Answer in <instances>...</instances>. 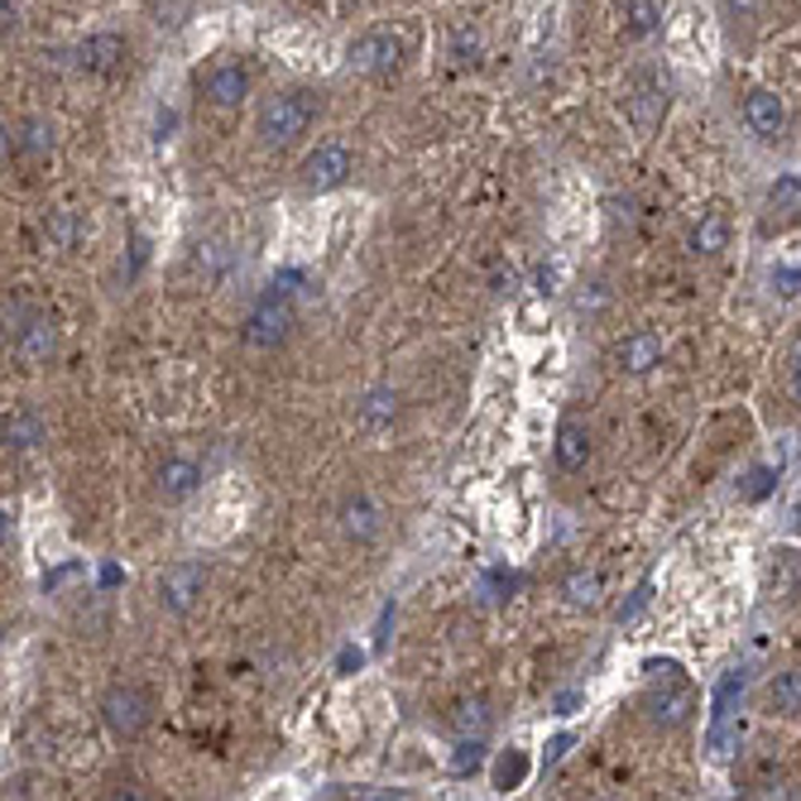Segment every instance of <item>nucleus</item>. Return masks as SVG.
I'll list each match as a JSON object with an SVG mask.
<instances>
[{
    "label": "nucleus",
    "instance_id": "1",
    "mask_svg": "<svg viewBox=\"0 0 801 801\" xmlns=\"http://www.w3.org/2000/svg\"><path fill=\"white\" fill-rule=\"evenodd\" d=\"M317 121V96L302 92V86H288V92H274L269 101H259L255 111V135L265 150H288L312 130Z\"/></svg>",
    "mask_w": 801,
    "mask_h": 801
},
{
    "label": "nucleus",
    "instance_id": "2",
    "mask_svg": "<svg viewBox=\"0 0 801 801\" xmlns=\"http://www.w3.org/2000/svg\"><path fill=\"white\" fill-rule=\"evenodd\" d=\"M744 691H749L744 667H730V672L716 681V691H710V730H706L710 763H730L739 753V735H744V725H739V706H744Z\"/></svg>",
    "mask_w": 801,
    "mask_h": 801
},
{
    "label": "nucleus",
    "instance_id": "3",
    "mask_svg": "<svg viewBox=\"0 0 801 801\" xmlns=\"http://www.w3.org/2000/svg\"><path fill=\"white\" fill-rule=\"evenodd\" d=\"M667 106H672V78L658 68V63H644L634 68L629 86H624V111H629V121L638 135H653L663 121H667Z\"/></svg>",
    "mask_w": 801,
    "mask_h": 801
},
{
    "label": "nucleus",
    "instance_id": "4",
    "mask_svg": "<svg viewBox=\"0 0 801 801\" xmlns=\"http://www.w3.org/2000/svg\"><path fill=\"white\" fill-rule=\"evenodd\" d=\"M6 327H10V351H14V360H20L24 370H39V366H49V360H53L58 327H53L49 312L14 302V312L6 308Z\"/></svg>",
    "mask_w": 801,
    "mask_h": 801
},
{
    "label": "nucleus",
    "instance_id": "5",
    "mask_svg": "<svg viewBox=\"0 0 801 801\" xmlns=\"http://www.w3.org/2000/svg\"><path fill=\"white\" fill-rule=\"evenodd\" d=\"M294 322H298L294 294H288L284 284H274V288H265V294L255 298V308H250V317H245L240 337H245V346H255V351H274V346L288 341Z\"/></svg>",
    "mask_w": 801,
    "mask_h": 801
},
{
    "label": "nucleus",
    "instance_id": "6",
    "mask_svg": "<svg viewBox=\"0 0 801 801\" xmlns=\"http://www.w3.org/2000/svg\"><path fill=\"white\" fill-rule=\"evenodd\" d=\"M403 63V43L389 29H366L346 43V68L360 72V78H394Z\"/></svg>",
    "mask_w": 801,
    "mask_h": 801
},
{
    "label": "nucleus",
    "instance_id": "7",
    "mask_svg": "<svg viewBox=\"0 0 801 801\" xmlns=\"http://www.w3.org/2000/svg\"><path fill=\"white\" fill-rule=\"evenodd\" d=\"M150 716H154L150 696H144L140 687H130V681L106 687V696H101V725H106L115 739H140L144 730H150Z\"/></svg>",
    "mask_w": 801,
    "mask_h": 801
},
{
    "label": "nucleus",
    "instance_id": "8",
    "mask_svg": "<svg viewBox=\"0 0 801 801\" xmlns=\"http://www.w3.org/2000/svg\"><path fill=\"white\" fill-rule=\"evenodd\" d=\"M207 562H197V557H183V562H173L164 576H158V605L168 609V615H193L197 600L207 595Z\"/></svg>",
    "mask_w": 801,
    "mask_h": 801
},
{
    "label": "nucleus",
    "instance_id": "9",
    "mask_svg": "<svg viewBox=\"0 0 801 801\" xmlns=\"http://www.w3.org/2000/svg\"><path fill=\"white\" fill-rule=\"evenodd\" d=\"M346 178H351V150L341 140H322L298 168L302 193H337V187H346Z\"/></svg>",
    "mask_w": 801,
    "mask_h": 801
},
{
    "label": "nucleus",
    "instance_id": "10",
    "mask_svg": "<svg viewBox=\"0 0 801 801\" xmlns=\"http://www.w3.org/2000/svg\"><path fill=\"white\" fill-rule=\"evenodd\" d=\"M202 96H207L216 111H236L240 101L250 96V68H245L240 58H222V63H212L207 78H202Z\"/></svg>",
    "mask_w": 801,
    "mask_h": 801
},
{
    "label": "nucleus",
    "instance_id": "11",
    "mask_svg": "<svg viewBox=\"0 0 801 801\" xmlns=\"http://www.w3.org/2000/svg\"><path fill=\"white\" fill-rule=\"evenodd\" d=\"M801 222V173H782V178L768 183L763 193V222L759 230L773 236V230H788Z\"/></svg>",
    "mask_w": 801,
    "mask_h": 801
},
{
    "label": "nucleus",
    "instance_id": "12",
    "mask_svg": "<svg viewBox=\"0 0 801 801\" xmlns=\"http://www.w3.org/2000/svg\"><path fill=\"white\" fill-rule=\"evenodd\" d=\"M341 533H346V543H360V547L384 533V518H380V509H374V500L366 490H356V494H346L341 500Z\"/></svg>",
    "mask_w": 801,
    "mask_h": 801
},
{
    "label": "nucleus",
    "instance_id": "13",
    "mask_svg": "<svg viewBox=\"0 0 801 801\" xmlns=\"http://www.w3.org/2000/svg\"><path fill=\"white\" fill-rule=\"evenodd\" d=\"M154 490H158V500H164V504L193 500V494L202 490V465L187 461V456H168V461L154 471Z\"/></svg>",
    "mask_w": 801,
    "mask_h": 801
},
{
    "label": "nucleus",
    "instance_id": "14",
    "mask_svg": "<svg viewBox=\"0 0 801 801\" xmlns=\"http://www.w3.org/2000/svg\"><path fill=\"white\" fill-rule=\"evenodd\" d=\"M744 121H749L753 135L773 144L782 130H788V101H782L778 92H763V86H759V92L744 96Z\"/></svg>",
    "mask_w": 801,
    "mask_h": 801
},
{
    "label": "nucleus",
    "instance_id": "15",
    "mask_svg": "<svg viewBox=\"0 0 801 801\" xmlns=\"http://www.w3.org/2000/svg\"><path fill=\"white\" fill-rule=\"evenodd\" d=\"M399 418V389L394 384H370L356 399V428L360 432H384Z\"/></svg>",
    "mask_w": 801,
    "mask_h": 801
},
{
    "label": "nucleus",
    "instance_id": "16",
    "mask_svg": "<svg viewBox=\"0 0 801 801\" xmlns=\"http://www.w3.org/2000/svg\"><path fill=\"white\" fill-rule=\"evenodd\" d=\"M78 68L82 72H96V78H111L115 68L125 63V39L121 34H92V39H82L78 43Z\"/></svg>",
    "mask_w": 801,
    "mask_h": 801
},
{
    "label": "nucleus",
    "instance_id": "17",
    "mask_svg": "<svg viewBox=\"0 0 801 801\" xmlns=\"http://www.w3.org/2000/svg\"><path fill=\"white\" fill-rule=\"evenodd\" d=\"M552 461H557V471H566V475L586 471V461H591V432H586V422H576V418L562 422L557 442H552Z\"/></svg>",
    "mask_w": 801,
    "mask_h": 801
},
{
    "label": "nucleus",
    "instance_id": "18",
    "mask_svg": "<svg viewBox=\"0 0 801 801\" xmlns=\"http://www.w3.org/2000/svg\"><path fill=\"white\" fill-rule=\"evenodd\" d=\"M691 706H696V696H691V687H681V681H677L672 691H653L648 701H644L653 730H677V725L691 716Z\"/></svg>",
    "mask_w": 801,
    "mask_h": 801
},
{
    "label": "nucleus",
    "instance_id": "19",
    "mask_svg": "<svg viewBox=\"0 0 801 801\" xmlns=\"http://www.w3.org/2000/svg\"><path fill=\"white\" fill-rule=\"evenodd\" d=\"M663 356H667V346H663L658 331H634V337H624V346H619V370L648 374V370H658Z\"/></svg>",
    "mask_w": 801,
    "mask_h": 801
},
{
    "label": "nucleus",
    "instance_id": "20",
    "mask_svg": "<svg viewBox=\"0 0 801 801\" xmlns=\"http://www.w3.org/2000/svg\"><path fill=\"white\" fill-rule=\"evenodd\" d=\"M730 216H720V212H706V216H696V226H691V236H687V245H691V255H725L730 250Z\"/></svg>",
    "mask_w": 801,
    "mask_h": 801
},
{
    "label": "nucleus",
    "instance_id": "21",
    "mask_svg": "<svg viewBox=\"0 0 801 801\" xmlns=\"http://www.w3.org/2000/svg\"><path fill=\"white\" fill-rule=\"evenodd\" d=\"M53 121H43V115H29V121L14 125V150H20L29 164H43V158L53 154Z\"/></svg>",
    "mask_w": 801,
    "mask_h": 801
},
{
    "label": "nucleus",
    "instance_id": "22",
    "mask_svg": "<svg viewBox=\"0 0 801 801\" xmlns=\"http://www.w3.org/2000/svg\"><path fill=\"white\" fill-rule=\"evenodd\" d=\"M43 442V418L34 413L29 403H20L14 413L6 418V446L10 451H29V446H39Z\"/></svg>",
    "mask_w": 801,
    "mask_h": 801
},
{
    "label": "nucleus",
    "instance_id": "23",
    "mask_svg": "<svg viewBox=\"0 0 801 801\" xmlns=\"http://www.w3.org/2000/svg\"><path fill=\"white\" fill-rule=\"evenodd\" d=\"M236 265H240V255H236V245H230V240H202V245H197V269H202V279L222 284Z\"/></svg>",
    "mask_w": 801,
    "mask_h": 801
},
{
    "label": "nucleus",
    "instance_id": "24",
    "mask_svg": "<svg viewBox=\"0 0 801 801\" xmlns=\"http://www.w3.org/2000/svg\"><path fill=\"white\" fill-rule=\"evenodd\" d=\"M490 782H494V792H518L523 782H528V753L504 749L500 759H494V768H490Z\"/></svg>",
    "mask_w": 801,
    "mask_h": 801
},
{
    "label": "nucleus",
    "instance_id": "25",
    "mask_svg": "<svg viewBox=\"0 0 801 801\" xmlns=\"http://www.w3.org/2000/svg\"><path fill=\"white\" fill-rule=\"evenodd\" d=\"M663 24V6L658 0H624V34L629 39H653Z\"/></svg>",
    "mask_w": 801,
    "mask_h": 801
},
{
    "label": "nucleus",
    "instance_id": "26",
    "mask_svg": "<svg viewBox=\"0 0 801 801\" xmlns=\"http://www.w3.org/2000/svg\"><path fill=\"white\" fill-rule=\"evenodd\" d=\"M768 706H773L778 716H801V672L768 677Z\"/></svg>",
    "mask_w": 801,
    "mask_h": 801
},
{
    "label": "nucleus",
    "instance_id": "27",
    "mask_svg": "<svg viewBox=\"0 0 801 801\" xmlns=\"http://www.w3.org/2000/svg\"><path fill=\"white\" fill-rule=\"evenodd\" d=\"M562 600L576 605V609H591L595 600H600V576L586 572V566H576V572L562 581Z\"/></svg>",
    "mask_w": 801,
    "mask_h": 801
},
{
    "label": "nucleus",
    "instance_id": "28",
    "mask_svg": "<svg viewBox=\"0 0 801 801\" xmlns=\"http://www.w3.org/2000/svg\"><path fill=\"white\" fill-rule=\"evenodd\" d=\"M43 236H49V245H58V250H72L82 236V222L72 212H49L43 216Z\"/></svg>",
    "mask_w": 801,
    "mask_h": 801
},
{
    "label": "nucleus",
    "instance_id": "29",
    "mask_svg": "<svg viewBox=\"0 0 801 801\" xmlns=\"http://www.w3.org/2000/svg\"><path fill=\"white\" fill-rule=\"evenodd\" d=\"M480 53H485L480 34L471 24H461L456 34H451V63H456V68H480Z\"/></svg>",
    "mask_w": 801,
    "mask_h": 801
},
{
    "label": "nucleus",
    "instance_id": "30",
    "mask_svg": "<svg viewBox=\"0 0 801 801\" xmlns=\"http://www.w3.org/2000/svg\"><path fill=\"white\" fill-rule=\"evenodd\" d=\"M773 288H778V298H797V294H801V250L778 255V265H773Z\"/></svg>",
    "mask_w": 801,
    "mask_h": 801
},
{
    "label": "nucleus",
    "instance_id": "31",
    "mask_svg": "<svg viewBox=\"0 0 801 801\" xmlns=\"http://www.w3.org/2000/svg\"><path fill=\"white\" fill-rule=\"evenodd\" d=\"M490 730V701H465L461 710H456V735L461 739H475V735H485Z\"/></svg>",
    "mask_w": 801,
    "mask_h": 801
},
{
    "label": "nucleus",
    "instance_id": "32",
    "mask_svg": "<svg viewBox=\"0 0 801 801\" xmlns=\"http://www.w3.org/2000/svg\"><path fill=\"white\" fill-rule=\"evenodd\" d=\"M778 475H782L778 465H759V471H749V475H744V494H749V500H763V494L773 490Z\"/></svg>",
    "mask_w": 801,
    "mask_h": 801
},
{
    "label": "nucleus",
    "instance_id": "33",
    "mask_svg": "<svg viewBox=\"0 0 801 801\" xmlns=\"http://www.w3.org/2000/svg\"><path fill=\"white\" fill-rule=\"evenodd\" d=\"M480 753H485V739H480V735H475V739H461L456 763H451V768H456V773H465V768H475V763H480Z\"/></svg>",
    "mask_w": 801,
    "mask_h": 801
},
{
    "label": "nucleus",
    "instance_id": "34",
    "mask_svg": "<svg viewBox=\"0 0 801 801\" xmlns=\"http://www.w3.org/2000/svg\"><path fill=\"white\" fill-rule=\"evenodd\" d=\"M648 595H653V586L644 581V586H638V591L629 595V609H619V624H629L634 615H644V609H648Z\"/></svg>",
    "mask_w": 801,
    "mask_h": 801
},
{
    "label": "nucleus",
    "instance_id": "35",
    "mask_svg": "<svg viewBox=\"0 0 801 801\" xmlns=\"http://www.w3.org/2000/svg\"><path fill=\"white\" fill-rule=\"evenodd\" d=\"M572 744H576V735H572V730H566V735H557V739H552V744H547V753H543V759H547V768H552V763H557V759H562V753H566V749H572Z\"/></svg>",
    "mask_w": 801,
    "mask_h": 801
},
{
    "label": "nucleus",
    "instance_id": "36",
    "mask_svg": "<svg viewBox=\"0 0 801 801\" xmlns=\"http://www.w3.org/2000/svg\"><path fill=\"white\" fill-rule=\"evenodd\" d=\"M788 523H792V537H801V485H797V500H792V514H788Z\"/></svg>",
    "mask_w": 801,
    "mask_h": 801
},
{
    "label": "nucleus",
    "instance_id": "37",
    "mask_svg": "<svg viewBox=\"0 0 801 801\" xmlns=\"http://www.w3.org/2000/svg\"><path fill=\"white\" fill-rule=\"evenodd\" d=\"M792 394L801 403V346H797V356H792Z\"/></svg>",
    "mask_w": 801,
    "mask_h": 801
},
{
    "label": "nucleus",
    "instance_id": "38",
    "mask_svg": "<svg viewBox=\"0 0 801 801\" xmlns=\"http://www.w3.org/2000/svg\"><path fill=\"white\" fill-rule=\"evenodd\" d=\"M14 20H20V6H14V0H6V34L14 29Z\"/></svg>",
    "mask_w": 801,
    "mask_h": 801
}]
</instances>
